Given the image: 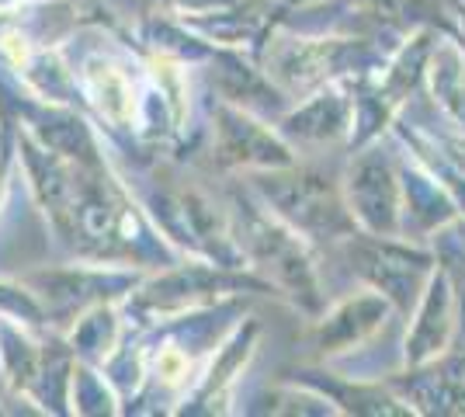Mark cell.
Listing matches in <instances>:
<instances>
[{
	"instance_id": "obj_1",
	"label": "cell",
	"mask_w": 465,
	"mask_h": 417,
	"mask_svg": "<svg viewBox=\"0 0 465 417\" xmlns=\"http://www.w3.org/2000/svg\"><path fill=\"white\" fill-rule=\"evenodd\" d=\"M251 192L272 209L285 226H292L299 237L333 243L354 233V216L344 199V184H337L333 174L323 167H272L257 171L251 181Z\"/></svg>"
},
{
	"instance_id": "obj_2",
	"label": "cell",
	"mask_w": 465,
	"mask_h": 417,
	"mask_svg": "<svg viewBox=\"0 0 465 417\" xmlns=\"http://www.w3.org/2000/svg\"><path fill=\"white\" fill-rule=\"evenodd\" d=\"M232 209V237L243 251V261H251V268L261 272L268 285L282 289L316 317L323 306V289L306 251V237L285 226L264 202L253 205V199H236Z\"/></svg>"
},
{
	"instance_id": "obj_3",
	"label": "cell",
	"mask_w": 465,
	"mask_h": 417,
	"mask_svg": "<svg viewBox=\"0 0 465 417\" xmlns=\"http://www.w3.org/2000/svg\"><path fill=\"white\" fill-rule=\"evenodd\" d=\"M361 53L365 45L358 39H306L282 32L268 42L264 74L285 98H306L341 74H351Z\"/></svg>"
},
{
	"instance_id": "obj_4",
	"label": "cell",
	"mask_w": 465,
	"mask_h": 417,
	"mask_svg": "<svg viewBox=\"0 0 465 417\" xmlns=\"http://www.w3.org/2000/svg\"><path fill=\"white\" fill-rule=\"evenodd\" d=\"M213 157L223 167H243V171H272L295 164V154L282 133H274L268 122H261L251 108H240L232 101H219L213 112Z\"/></svg>"
},
{
	"instance_id": "obj_5",
	"label": "cell",
	"mask_w": 465,
	"mask_h": 417,
	"mask_svg": "<svg viewBox=\"0 0 465 417\" xmlns=\"http://www.w3.org/2000/svg\"><path fill=\"white\" fill-rule=\"evenodd\" d=\"M344 199L354 223L375 237H392L400 223V184L396 171L379 150H365L351 160L344 174Z\"/></svg>"
},
{
	"instance_id": "obj_6",
	"label": "cell",
	"mask_w": 465,
	"mask_h": 417,
	"mask_svg": "<svg viewBox=\"0 0 465 417\" xmlns=\"http://www.w3.org/2000/svg\"><path fill=\"white\" fill-rule=\"evenodd\" d=\"M341 247H344L351 268L358 275L369 278L371 285L392 303L410 306V299L417 296V285H420L427 268V261L420 254H410V251L389 243L386 237H375V233L371 237H354L351 233V237L341 240Z\"/></svg>"
},
{
	"instance_id": "obj_7",
	"label": "cell",
	"mask_w": 465,
	"mask_h": 417,
	"mask_svg": "<svg viewBox=\"0 0 465 417\" xmlns=\"http://www.w3.org/2000/svg\"><path fill=\"white\" fill-rule=\"evenodd\" d=\"M389 317L386 296H379V289L358 293V296L341 299L333 310H327L312 327V348L320 358L344 355L351 348H358L365 338H371Z\"/></svg>"
},
{
	"instance_id": "obj_8",
	"label": "cell",
	"mask_w": 465,
	"mask_h": 417,
	"mask_svg": "<svg viewBox=\"0 0 465 417\" xmlns=\"http://www.w3.org/2000/svg\"><path fill=\"white\" fill-rule=\"evenodd\" d=\"M354 125H358L354 98L341 84H327L282 119V133L299 143H337L344 136H354Z\"/></svg>"
},
{
	"instance_id": "obj_9",
	"label": "cell",
	"mask_w": 465,
	"mask_h": 417,
	"mask_svg": "<svg viewBox=\"0 0 465 417\" xmlns=\"http://www.w3.org/2000/svg\"><path fill=\"white\" fill-rule=\"evenodd\" d=\"M129 275L122 272H94V268H74V272H35L25 275V285H32V296L42 306V313H74L77 317L87 306L104 303L101 293L122 289Z\"/></svg>"
},
{
	"instance_id": "obj_10",
	"label": "cell",
	"mask_w": 465,
	"mask_h": 417,
	"mask_svg": "<svg viewBox=\"0 0 465 417\" xmlns=\"http://www.w3.org/2000/svg\"><path fill=\"white\" fill-rule=\"evenodd\" d=\"M80 91L112 125H133L136 119V84L108 56H87L80 66Z\"/></svg>"
},
{
	"instance_id": "obj_11",
	"label": "cell",
	"mask_w": 465,
	"mask_h": 417,
	"mask_svg": "<svg viewBox=\"0 0 465 417\" xmlns=\"http://www.w3.org/2000/svg\"><path fill=\"white\" fill-rule=\"evenodd\" d=\"M215 84L223 91V101H232L240 108H268L272 112L285 98L274 87L264 70H253L236 53H215Z\"/></svg>"
},
{
	"instance_id": "obj_12",
	"label": "cell",
	"mask_w": 465,
	"mask_h": 417,
	"mask_svg": "<svg viewBox=\"0 0 465 417\" xmlns=\"http://www.w3.org/2000/svg\"><path fill=\"white\" fill-rule=\"evenodd\" d=\"M70 344L91 362H104L118 344V317L112 306L97 303L77 317V327L70 331Z\"/></svg>"
},
{
	"instance_id": "obj_13",
	"label": "cell",
	"mask_w": 465,
	"mask_h": 417,
	"mask_svg": "<svg viewBox=\"0 0 465 417\" xmlns=\"http://www.w3.org/2000/svg\"><path fill=\"white\" fill-rule=\"evenodd\" d=\"M70 386H74V411L80 414H101V411H115L112 403L115 397L108 393V379L91 372L87 365H77L74 376H70Z\"/></svg>"
},
{
	"instance_id": "obj_14",
	"label": "cell",
	"mask_w": 465,
	"mask_h": 417,
	"mask_svg": "<svg viewBox=\"0 0 465 417\" xmlns=\"http://www.w3.org/2000/svg\"><path fill=\"white\" fill-rule=\"evenodd\" d=\"M192 372V362L188 355L177 348V344H167V348H160L153 358V376L163 382V386H181L184 379Z\"/></svg>"
},
{
	"instance_id": "obj_15",
	"label": "cell",
	"mask_w": 465,
	"mask_h": 417,
	"mask_svg": "<svg viewBox=\"0 0 465 417\" xmlns=\"http://www.w3.org/2000/svg\"><path fill=\"white\" fill-rule=\"evenodd\" d=\"M171 4L184 18H213V15H223L232 7H243L247 0H171Z\"/></svg>"
},
{
	"instance_id": "obj_16",
	"label": "cell",
	"mask_w": 465,
	"mask_h": 417,
	"mask_svg": "<svg viewBox=\"0 0 465 417\" xmlns=\"http://www.w3.org/2000/svg\"><path fill=\"white\" fill-rule=\"evenodd\" d=\"M4 195H7V167L0 160V205H4Z\"/></svg>"
},
{
	"instance_id": "obj_17",
	"label": "cell",
	"mask_w": 465,
	"mask_h": 417,
	"mask_svg": "<svg viewBox=\"0 0 465 417\" xmlns=\"http://www.w3.org/2000/svg\"><path fill=\"white\" fill-rule=\"evenodd\" d=\"M285 7H310V4H320V0H282Z\"/></svg>"
},
{
	"instance_id": "obj_18",
	"label": "cell",
	"mask_w": 465,
	"mask_h": 417,
	"mask_svg": "<svg viewBox=\"0 0 465 417\" xmlns=\"http://www.w3.org/2000/svg\"><path fill=\"white\" fill-rule=\"evenodd\" d=\"M11 4H18V0H0V11H4V7H11Z\"/></svg>"
}]
</instances>
